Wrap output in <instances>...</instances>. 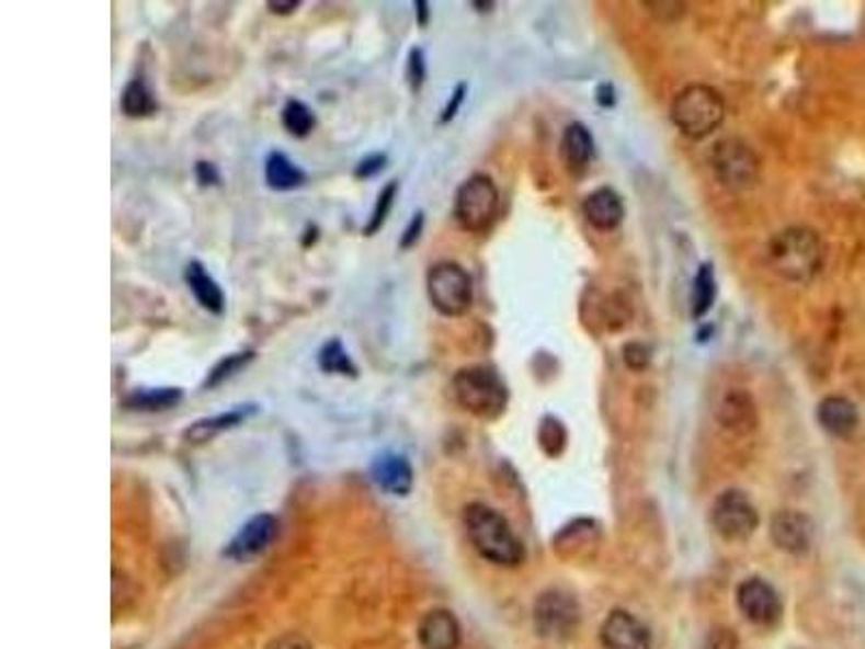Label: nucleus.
<instances>
[{"label":"nucleus","mask_w":865,"mask_h":649,"mask_svg":"<svg viewBox=\"0 0 865 649\" xmlns=\"http://www.w3.org/2000/svg\"><path fill=\"white\" fill-rule=\"evenodd\" d=\"M818 424L833 437L849 440L860 429L857 406L846 397H824L816 409Z\"/></svg>","instance_id":"19"},{"label":"nucleus","mask_w":865,"mask_h":649,"mask_svg":"<svg viewBox=\"0 0 865 649\" xmlns=\"http://www.w3.org/2000/svg\"><path fill=\"white\" fill-rule=\"evenodd\" d=\"M119 106L126 117L139 119V117H150L152 113H157L158 102L152 89L148 87V82L137 77V79L126 82L122 98H119Z\"/></svg>","instance_id":"24"},{"label":"nucleus","mask_w":865,"mask_h":649,"mask_svg":"<svg viewBox=\"0 0 865 649\" xmlns=\"http://www.w3.org/2000/svg\"><path fill=\"white\" fill-rule=\"evenodd\" d=\"M318 366L327 375H342V377H357V364L349 355L346 346L342 344L340 338H329L320 349H318Z\"/></svg>","instance_id":"26"},{"label":"nucleus","mask_w":865,"mask_h":649,"mask_svg":"<svg viewBox=\"0 0 865 649\" xmlns=\"http://www.w3.org/2000/svg\"><path fill=\"white\" fill-rule=\"evenodd\" d=\"M308 180L306 171L293 161L291 157H286L284 152H271L264 161V182L271 191L277 193H286V191H295L299 186H304Z\"/></svg>","instance_id":"22"},{"label":"nucleus","mask_w":865,"mask_h":649,"mask_svg":"<svg viewBox=\"0 0 865 649\" xmlns=\"http://www.w3.org/2000/svg\"><path fill=\"white\" fill-rule=\"evenodd\" d=\"M253 360H255V351H237V353H230V355L221 357L208 371L206 382H204V390H215V388L224 386L226 382H230L240 371H244Z\"/></svg>","instance_id":"27"},{"label":"nucleus","mask_w":865,"mask_h":649,"mask_svg":"<svg viewBox=\"0 0 865 649\" xmlns=\"http://www.w3.org/2000/svg\"><path fill=\"white\" fill-rule=\"evenodd\" d=\"M260 407L255 403H244V406L232 407L224 413L217 415H208V418H200L193 424H189L182 433L184 442L189 444H206L210 440H215L217 435H221L224 431L237 429L242 422H247L253 413H258Z\"/></svg>","instance_id":"18"},{"label":"nucleus","mask_w":865,"mask_h":649,"mask_svg":"<svg viewBox=\"0 0 865 649\" xmlns=\"http://www.w3.org/2000/svg\"><path fill=\"white\" fill-rule=\"evenodd\" d=\"M537 440H539V448L550 457L556 459L565 453L567 442H569V433L562 424V420H558L556 415H544L537 429Z\"/></svg>","instance_id":"29"},{"label":"nucleus","mask_w":865,"mask_h":649,"mask_svg":"<svg viewBox=\"0 0 865 649\" xmlns=\"http://www.w3.org/2000/svg\"><path fill=\"white\" fill-rule=\"evenodd\" d=\"M740 613L755 626H773L784 615V604L775 587L762 578H747L736 591Z\"/></svg>","instance_id":"10"},{"label":"nucleus","mask_w":865,"mask_h":649,"mask_svg":"<svg viewBox=\"0 0 865 649\" xmlns=\"http://www.w3.org/2000/svg\"><path fill=\"white\" fill-rule=\"evenodd\" d=\"M771 537L779 550L803 557L813 544V522L798 511H779L771 520Z\"/></svg>","instance_id":"12"},{"label":"nucleus","mask_w":865,"mask_h":649,"mask_svg":"<svg viewBox=\"0 0 865 649\" xmlns=\"http://www.w3.org/2000/svg\"><path fill=\"white\" fill-rule=\"evenodd\" d=\"M264 649H312V646L304 637H299L295 633H286V635L277 637L275 641H271Z\"/></svg>","instance_id":"37"},{"label":"nucleus","mask_w":865,"mask_h":649,"mask_svg":"<svg viewBox=\"0 0 865 649\" xmlns=\"http://www.w3.org/2000/svg\"><path fill=\"white\" fill-rule=\"evenodd\" d=\"M277 533H280V522L273 515L269 513L255 515L240 526V531L226 548V557L235 561H249L262 555L275 542Z\"/></svg>","instance_id":"11"},{"label":"nucleus","mask_w":865,"mask_h":649,"mask_svg":"<svg viewBox=\"0 0 865 649\" xmlns=\"http://www.w3.org/2000/svg\"><path fill=\"white\" fill-rule=\"evenodd\" d=\"M184 282H186L189 291L193 293L195 301L204 310H208L215 317H221L226 312V293L200 260H193L186 264Z\"/></svg>","instance_id":"21"},{"label":"nucleus","mask_w":865,"mask_h":649,"mask_svg":"<svg viewBox=\"0 0 865 649\" xmlns=\"http://www.w3.org/2000/svg\"><path fill=\"white\" fill-rule=\"evenodd\" d=\"M422 230H424V213L422 210H418V213H413V217L409 219V224H407V228L402 230V237H400V249H411V247H416V243L420 241V237H422Z\"/></svg>","instance_id":"35"},{"label":"nucleus","mask_w":865,"mask_h":649,"mask_svg":"<svg viewBox=\"0 0 865 649\" xmlns=\"http://www.w3.org/2000/svg\"><path fill=\"white\" fill-rule=\"evenodd\" d=\"M431 4L426 2V0H416L413 2V9H416V15H418V24L420 26H426L429 24V15H431V9H429Z\"/></svg>","instance_id":"40"},{"label":"nucleus","mask_w":865,"mask_h":649,"mask_svg":"<svg viewBox=\"0 0 865 649\" xmlns=\"http://www.w3.org/2000/svg\"><path fill=\"white\" fill-rule=\"evenodd\" d=\"M418 641L422 649H459L462 626L446 608L429 611L418 626Z\"/></svg>","instance_id":"17"},{"label":"nucleus","mask_w":865,"mask_h":649,"mask_svg":"<svg viewBox=\"0 0 865 649\" xmlns=\"http://www.w3.org/2000/svg\"><path fill=\"white\" fill-rule=\"evenodd\" d=\"M398 182L396 180H390L384 189H382V193H379V197H377V202H375V208H373V215H371V219H368V224L364 226V235L366 237H375L384 226H386V221H388V217H390V210H392L394 200H396V195H398Z\"/></svg>","instance_id":"30"},{"label":"nucleus","mask_w":865,"mask_h":649,"mask_svg":"<svg viewBox=\"0 0 865 649\" xmlns=\"http://www.w3.org/2000/svg\"><path fill=\"white\" fill-rule=\"evenodd\" d=\"M466 95H468V84H466V82H459V84L453 89V93H451V98H448V102H446V106H444V111H442V117H440L442 124H448V122H453V119L457 117V113H459V109H462Z\"/></svg>","instance_id":"34"},{"label":"nucleus","mask_w":865,"mask_h":649,"mask_svg":"<svg viewBox=\"0 0 865 649\" xmlns=\"http://www.w3.org/2000/svg\"><path fill=\"white\" fill-rule=\"evenodd\" d=\"M709 524L725 542H747L760 526V513L742 489H725L709 509Z\"/></svg>","instance_id":"8"},{"label":"nucleus","mask_w":865,"mask_h":649,"mask_svg":"<svg viewBox=\"0 0 865 649\" xmlns=\"http://www.w3.org/2000/svg\"><path fill=\"white\" fill-rule=\"evenodd\" d=\"M184 399V392L180 388H137L135 392H130L122 406L128 411H146V413H155V411H167L173 407L180 406Z\"/></svg>","instance_id":"23"},{"label":"nucleus","mask_w":865,"mask_h":649,"mask_svg":"<svg viewBox=\"0 0 865 649\" xmlns=\"http://www.w3.org/2000/svg\"><path fill=\"white\" fill-rule=\"evenodd\" d=\"M466 531L474 550L489 563L500 568H517L524 561V546L511 524L496 509L473 502L464 513Z\"/></svg>","instance_id":"2"},{"label":"nucleus","mask_w":865,"mask_h":649,"mask_svg":"<svg viewBox=\"0 0 865 649\" xmlns=\"http://www.w3.org/2000/svg\"><path fill=\"white\" fill-rule=\"evenodd\" d=\"M266 7L271 9V13L288 15V13H295V11L301 7V2H299V0H288V2H284V0H271Z\"/></svg>","instance_id":"39"},{"label":"nucleus","mask_w":865,"mask_h":649,"mask_svg":"<svg viewBox=\"0 0 865 649\" xmlns=\"http://www.w3.org/2000/svg\"><path fill=\"white\" fill-rule=\"evenodd\" d=\"M709 167L716 180L736 193L751 191L760 180V157L738 137H725L712 146Z\"/></svg>","instance_id":"7"},{"label":"nucleus","mask_w":865,"mask_h":649,"mask_svg":"<svg viewBox=\"0 0 865 649\" xmlns=\"http://www.w3.org/2000/svg\"><path fill=\"white\" fill-rule=\"evenodd\" d=\"M716 420L733 435L753 433L758 429L760 415L751 392L744 388H729L716 406Z\"/></svg>","instance_id":"13"},{"label":"nucleus","mask_w":865,"mask_h":649,"mask_svg":"<svg viewBox=\"0 0 865 649\" xmlns=\"http://www.w3.org/2000/svg\"><path fill=\"white\" fill-rule=\"evenodd\" d=\"M595 100L602 109H613L617 104V91L613 82H600L595 89Z\"/></svg>","instance_id":"38"},{"label":"nucleus","mask_w":865,"mask_h":649,"mask_svg":"<svg viewBox=\"0 0 865 649\" xmlns=\"http://www.w3.org/2000/svg\"><path fill=\"white\" fill-rule=\"evenodd\" d=\"M386 164H388V157L384 155V152H375V155H368L366 159H362V161L355 164V178H360V180H368V178H375V175H379L384 169H386Z\"/></svg>","instance_id":"33"},{"label":"nucleus","mask_w":865,"mask_h":649,"mask_svg":"<svg viewBox=\"0 0 865 649\" xmlns=\"http://www.w3.org/2000/svg\"><path fill=\"white\" fill-rule=\"evenodd\" d=\"M558 150H560V159H562L565 169L571 175L578 178V175L587 173L593 157H595V139H593L589 126L582 122L567 124L562 130Z\"/></svg>","instance_id":"16"},{"label":"nucleus","mask_w":865,"mask_h":649,"mask_svg":"<svg viewBox=\"0 0 865 649\" xmlns=\"http://www.w3.org/2000/svg\"><path fill=\"white\" fill-rule=\"evenodd\" d=\"M725 98L718 89L695 82L678 91L671 102V122L688 139L702 141L714 135L725 122Z\"/></svg>","instance_id":"4"},{"label":"nucleus","mask_w":865,"mask_h":649,"mask_svg":"<svg viewBox=\"0 0 865 649\" xmlns=\"http://www.w3.org/2000/svg\"><path fill=\"white\" fill-rule=\"evenodd\" d=\"M624 362L631 371H645L651 362V351L642 342H629L624 346Z\"/></svg>","instance_id":"32"},{"label":"nucleus","mask_w":865,"mask_h":649,"mask_svg":"<svg viewBox=\"0 0 865 649\" xmlns=\"http://www.w3.org/2000/svg\"><path fill=\"white\" fill-rule=\"evenodd\" d=\"M533 619L539 637L548 641H565L576 633L580 624V608L571 595L550 589L537 597Z\"/></svg>","instance_id":"9"},{"label":"nucleus","mask_w":865,"mask_h":649,"mask_svg":"<svg viewBox=\"0 0 865 649\" xmlns=\"http://www.w3.org/2000/svg\"><path fill=\"white\" fill-rule=\"evenodd\" d=\"M582 215L591 228L600 232H613L626 219V204L613 186H600L582 202Z\"/></svg>","instance_id":"15"},{"label":"nucleus","mask_w":865,"mask_h":649,"mask_svg":"<svg viewBox=\"0 0 865 649\" xmlns=\"http://www.w3.org/2000/svg\"><path fill=\"white\" fill-rule=\"evenodd\" d=\"M195 178L202 186H217L221 182V173L217 164L210 161L195 162Z\"/></svg>","instance_id":"36"},{"label":"nucleus","mask_w":865,"mask_h":649,"mask_svg":"<svg viewBox=\"0 0 865 649\" xmlns=\"http://www.w3.org/2000/svg\"><path fill=\"white\" fill-rule=\"evenodd\" d=\"M500 210V191L491 175L473 173L455 193L453 215L462 230L470 235L487 232Z\"/></svg>","instance_id":"5"},{"label":"nucleus","mask_w":865,"mask_h":649,"mask_svg":"<svg viewBox=\"0 0 865 649\" xmlns=\"http://www.w3.org/2000/svg\"><path fill=\"white\" fill-rule=\"evenodd\" d=\"M371 477L390 496H407L413 487V468L400 453H382L371 466Z\"/></svg>","instance_id":"20"},{"label":"nucleus","mask_w":865,"mask_h":649,"mask_svg":"<svg viewBox=\"0 0 865 649\" xmlns=\"http://www.w3.org/2000/svg\"><path fill=\"white\" fill-rule=\"evenodd\" d=\"M407 81L413 93H418L422 89V84L426 81V57L422 48H411L409 57H407Z\"/></svg>","instance_id":"31"},{"label":"nucleus","mask_w":865,"mask_h":649,"mask_svg":"<svg viewBox=\"0 0 865 649\" xmlns=\"http://www.w3.org/2000/svg\"><path fill=\"white\" fill-rule=\"evenodd\" d=\"M282 126L288 130V135L306 139L316 128L315 111L301 100H288L282 109Z\"/></svg>","instance_id":"28"},{"label":"nucleus","mask_w":865,"mask_h":649,"mask_svg":"<svg viewBox=\"0 0 865 649\" xmlns=\"http://www.w3.org/2000/svg\"><path fill=\"white\" fill-rule=\"evenodd\" d=\"M716 301V275H714V266L709 262H704L693 280V288H691V317L695 321H702L712 306Z\"/></svg>","instance_id":"25"},{"label":"nucleus","mask_w":865,"mask_h":649,"mask_svg":"<svg viewBox=\"0 0 865 649\" xmlns=\"http://www.w3.org/2000/svg\"><path fill=\"white\" fill-rule=\"evenodd\" d=\"M766 260L779 277L794 284H807L824 266V243L816 230L794 226L769 241Z\"/></svg>","instance_id":"1"},{"label":"nucleus","mask_w":865,"mask_h":649,"mask_svg":"<svg viewBox=\"0 0 865 649\" xmlns=\"http://www.w3.org/2000/svg\"><path fill=\"white\" fill-rule=\"evenodd\" d=\"M604 649H651L649 630L628 611H613L600 630Z\"/></svg>","instance_id":"14"},{"label":"nucleus","mask_w":865,"mask_h":649,"mask_svg":"<svg viewBox=\"0 0 865 649\" xmlns=\"http://www.w3.org/2000/svg\"><path fill=\"white\" fill-rule=\"evenodd\" d=\"M426 295L442 317H464L474 304L473 275L459 262H437L426 273Z\"/></svg>","instance_id":"6"},{"label":"nucleus","mask_w":865,"mask_h":649,"mask_svg":"<svg viewBox=\"0 0 865 649\" xmlns=\"http://www.w3.org/2000/svg\"><path fill=\"white\" fill-rule=\"evenodd\" d=\"M473 7H478V11H491L493 2H476V0H474Z\"/></svg>","instance_id":"41"},{"label":"nucleus","mask_w":865,"mask_h":649,"mask_svg":"<svg viewBox=\"0 0 865 649\" xmlns=\"http://www.w3.org/2000/svg\"><path fill=\"white\" fill-rule=\"evenodd\" d=\"M453 399L464 411L482 420H498L509 407V388L489 364L459 368L451 382Z\"/></svg>","instance_id":"3"}]
</instances>
